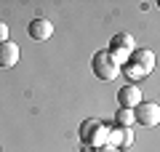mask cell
<instances>
[{"label":"cell","instance_id":"6da1fadb","mask_svg":"<svg viewBox=\"0 0 160 152\" xmlns=\"http://www.w3.org/2000/svg\"><path fill=\"white\" fill-rule=\"evenodd\" d=\"M107 125L99 123V120H83V125H80V139H83V144L91 147V149H104L107 147Z\"/></svg>","mask_w":160,"mask_h":152},{"label":"cell","instance_id":"7a4b0ae2","mask_svg":"<svg viewBox=\"0 0 160 152\" xmlns=\"http://www.w3.org/2000/svg\"><path fill=\"white\" fill-rule=\"evenodd\" d=\"M91 69H93V75H96L99 80H115L118 72H120V67L112 62V56H109L107 51H96V53H93Z\"/></svg>","mask_w":160,"mask_h":152},{"label":"cell","instance_id":"3957f363","mask_svg":"<svg viewBox=\"0 0 160 152\" xmlns=\"http://www.w3.org/2000/svg\"><path fill=\"white\" fill-rule=\"evenodd\" d=\"M133 123L144 125V128H152V125L160 123V107L155 101H142L133 107Z\"/></svg>","mask_w":160,"mask_h":152},{"label":"cell","instance_id":"277c9868","mask_svg":"<svg viewBox=\"0 0 160 152\" xmlns=\"http://www.w3.org/2000/svg\"><path fill=\"white\" fill-rule=\"evenodd\" d=\"M128 62H131L142 75H149V72L155 69V64H158V56H155L152 51H147V48H136V51L131 53Z\"/></svg>","mask_w":160,"mask_h":152},{"label":"cell","instance_id":"5b68a950","mask_svg":"<svg viewBox=\"0 0 160 152\" xmlns=\"http://www.w3.org/2000/svg\"><path fill=\"white\" fill-rule=\"evenodd\" d=\"M118 101H120L123 109H133L136 104H142V91H139V85L136 83L123 85V88L118 91Z\"/></svg>","mask_w":160,"mask_h":152},{"label":"cell","instance_id":"8992f818","mask_svg":"<svg viewBox=\"0 0 160 152\" xmlns=\"http://www.w3.org/2000/svg\"><path fill=\"white\" fill-rule=\"evenodd\" d=\"M27 32H29V38H32V40H38V43H43V40H48V38L53 35V24L48 22V19L38 16V19H32V22H29Z\"/></svg>","mask_w":160,"mask_h":152},{"label":"cell","instance_id":"52a82bcc","mask_svg":"<svg viewBox=\"0 0 160 152\" xmlns=\"http://www.w3.org/2000/svg\"><path fill=\"white\" fill-rule=\"evenodd\" d=\"M107 51H118V53H128V56H131L133 51H136V40H133V35H128V32H118L112 38V43H109Z\"/></svg>","mask_w":160,"mask_h":152},{"label":"cell","instance_id":"ba28073f","mask_svg":"<svg viewBox=\"0 0 160 152\" xmlns=\"http://www.w3.org/2000/svg\"><path fill=\"white\" fill-rule=\"evenodd\" d=\"M16 62H19V45L13 43V40H6V43H0V67L11 69Z\"/></svg>","mask_w":160,"mask_h":152},{"label":"cell","instance_id":"9c48e42d","mask_svg":"<svg viewBox=\"0 0 160 152\" xmlns=\"http://www.w3.org/2000/svg\"><path fill=\"white\" fill-rule=\"evenodd\" d=\"M115 123H118L120 128H133V109H123L120 107L118 112H115Z\"/></svg>","mask_w":160,"mask_h":152},{"label":"cell","instance_id":"30bf717a","mask_svg":"<svg viewBox=\"0 0 160 152\" xmlns=\"http://www.w3.org/2000/svg\"><path fill=\"white\" fill-rule=\"evenodd\" d=\"M133 141H136L133 139V128H123V144L120 147H133Z\"/></svg>","mask_w":160,"mask_h":152},{"label":"cell","instance_id":"8fae6325","mask_svg":"<svg viewBox=\"0 0 160 152\" xmlns=\"http://www.w3.org/2000/svg\"><path fill=\"white\" fill-rule=\"evenodd\" d=\"M6 40H8V24L0 22V43H6Z\"/></svg>","mask_w":160,"mask_h":152},{"label":"cell","instance_id":"7c38bea8","mask_svg":"<svg viewBox=\"0 0 160 152\" xmlns=\"http://www.w3.org/2000/svg\"><path fill=\"white\" fill-rule=\"evenodd\" d=\"M80 152H99V149H91V147H83V149H80Z\"/></svg>","mask_w":160,"mask_h":152},{"label":"cell","instance_id":"4fadbf2b","mask_svg":"<svg viewBox=\"0 0 160 152\" xmlns=\"http://www.w3.org/2000/svg\"><path fill=\"white\" fill-rule=\"evenodd\" d=\"M99 152H120V149H99Z\"/></svg>","mask_w":160,"mask_h":152}]
</instances>
